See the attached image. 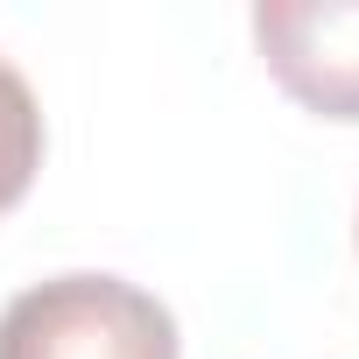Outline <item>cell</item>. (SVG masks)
I'll return each mask as SVG.
<instances>
[{
	"instance_id": "obj_3",
	"label": "cell",
	"mask_w": 359,
	"mask_h": 359,
	"mask_svg": "<svg viewBox=\"0 0 359 359\" xmlns=\"http://www.w3.org/2000/svg\"><path fill=\"white\" fill-rule=\"evenodd\" d=\"M36 169H43V106H36L29 78L0 57V219L29 198Z\"/></svg>"
},
{
	"instance_id": "obj_2",
	"label": "cell",
	"mask_w": 359,
	"mask_h": 359,
	"mask_svg": "<svg viewBox=\"0 0 359 359\" xmlns=\"http://www.w3.org/2000/svg\"><path fill=\"white\" fill-rule=\"evenodd\" d=\"M254 50L303 113L359 127V0H261Z\"/></svg>"
},
{
	"instance_id": "obj_1",
	"label": "cell",
	"mask_w": 359,
	"mask_h": 359,
	"mask_svg": "<svg viewBox=\"0 0 359 359\" xmlns=\"http://www.w3.org/2000/svg\"><path fill=\"white\" fill-rule=\"evenodd\" d=\"M0 359H184V338L127 275H50L0 310Z\"/></svg>"
}]
</instances>
